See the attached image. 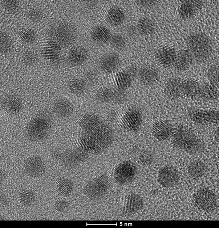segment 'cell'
<instances>
[{
	"label": "cell",
	"instance_id": "cell-1",
	"mask_svg": "<svg viewBox=\"0 0 219 228\" xmlns=\"http://www.w3.org/2000/svg\"><path fill=\"white\" fill-rule=\"evenodd\" d=\"M113 138L111 129L101 122L91 129L83 132L79 140V143L81 148L87 152L98 153L108 148Z\"/></svg>",
	"mask_w": 219,
	"mask_h": 228
},
{
	"label": "cell",
	"instance_id": "cell-2",
	"mask_svg": "<svg viewBox=\"0 0 219 228\" xmlns=\"http://www.w3.org/2000/svg\"><path fill=\"white\" fill-rule=\"evenodd\" d=\"M51 126V121L49 116L44 114L38 115L27 125L25 130V135L30 141H41L48 137Z\"/></svg>",
	"mask_w": 219,
	"mask_h": 228
},
{
	"label": "cell",
	"instance_id": "cell-3",
	"mask_svg": "<svg viewBox=\"0 0 219 228\" xmlns=\"http://www.w3.org/2000/svg\"><path fill=\"white\" fill-rule=\"evenodd\" d=\"M173 145L185 151L194 152L202 147L201 141L191 130L184 127H179L174 133Z\"/></svg>",
	"mask_w": 219,
	"mask_h": 228
},
{
	"label": "cell",
	"instance_id": "cell-4",
	"mask_svg": "<svg viewBox=\"0 0 219 228\" xmlns=\"http://www.w3.org/2000/svg\"><path fill=\"white\" fill-rule=\"evenodd\" d=\"M191 199L194 205L203 211L211 212L216 207L217 203L215 196L210 191L204 188H199L194 191Z\"/></svg>",
	"mask_w": 219,
	"mask_h": 228
},
{
	"label": "cell",
	"instance_id": "cell-5",
	"mask_svg": "<svg viewBox=\"0 0 219 228\" xmlns=\"http://www.w3.org/2000/svg\"><path fill=\"white\" fill-rule=\"evenodd\" d=\"M109 185L108 176L105 175H102L89 182L84 188V192L89 198L98 200L107 193Z\"/></svg>",
	"mask_w": 219,
	"mask_h": 228
},
{
	"label": "cell",
	"instance_id": "cell-6",
	"mask_svg": "<svg viewBox=\"0 0 219 228\" xmlns=\"http://www.w3.org/2000/svg\"><path fill=\"white\" fill-rule=\"evenodd\" d=\"M137 171V167L134 163L129 160L124 161L116 168L114 173L115 180L119 184H128L134 180Z\"/></svg>",
	"mask_w": 219,
	"mask_h": 228
},
{
	"label": "cell",
	"instance_id": "cell-7",
	"mask_svg": "<svg viewBox=\"0 0 219 228\" xmlns=\"http://www.w3.org/2000/svg\"><path fill=\"white\" fill-rule=\"evenodd\" d=\"M87 152L80 148L63 151H56L54 157L64 164L71 166L84 161L87 158Z\"/></svg>",
	"mask_w": 219,
	"mask_h": 228
},
{
	"label": "cell",
	"instance_id": "cell-8",
	"mask_svg": "<svg viewBox=\"0 0 219 228\" xmlns=\"http://www.w3.org/2000/svg\"><path fill=\"white\" fill-rule=\"evenodd\" d=\"M142 121L141 113L136 109H130L124 112L119 120L120 126L130 132H135L140 128Z\"/></svg>",
	"mask_w": 219,
	"mask_h": 228
},
{
	"label": "cell",
	"instance_id": "cell-9",
	"mask_svg": "<svg viewBox=\"0 0 219 228\" xmlns=\"http://www.w3.org/2000/svg\"><path fill=\"white\" fill-rule=\"evenodd\" d=\"M179 179L178 171L172 166L165 165L162 167L158 172L157 181L164 187H173L177 185Z\"/></svg>",
	"mask_w": 219,
	"mask_h": 228
},
{
	"label": "cell",
	"instance_id": "cell-10",
	"mask_svg": "<svg viewBox=\"0 0 219 228\" xmlns=\"http://www.w3.org/2000/svg\"><path fill=\"white\" fill-rule=\"evenodd\" d=\"M23 167L26 174L33 177L42 176L46 170L44 161L38 156H34L27 158L24 162Z\"/></svg>",
	"mask_w": 219,
	"mask_h": 228
},
{
	"label": "cell",
	"instance_id": "cell-11",
	"mask_svg": "<svg viewBox=\"0 0 219 228\" xmlns=\"http://www.w3.org/2000/svg\"><path fill=\"white\" fill-rule=\"evenodd\" d=\"M121 61L119 57L113 53H106L100 58L99 64L104 72L111 73L116 71L119 67Z\"/></svg>",
	"mask_w": 219,
	"mask_h": 228
},
{
	"label": "cell",
	"instance_id": "cell-12",
	"mask_svg": "<svg viewBox=\"0 0 219 228\" xmlns=\"http://www.w3.org/2000/svg\"><path fill=\"white\" fill-rule=\"evenodd\" d=\"M151 131L155 138L159 141H164L171 136L173 131V127L166 120H158L152 125Z\"/></svg>",
	"mask_w": 219,
	"mask_h": 228
},
{
	"label": "cell",
	"instance_id": "cell-13",
	"mask_svg": "<svg viewBox=\"0 0 219 228\" xmlns=\"http://www.w3.org/2000/svg\"><path fill=\"white\" fill-rule=\"evenodd\" d=\"M53 109L56 115L62 118L70 116L74 111V106L71 102L65 98L56 100L53 104Z\"/></svg>",
	"mask_w": 219,
	"mask_h": 228
},
{
	"label": "cell",
	"instance_id": "cell-14",
	"mask_svg": "<svg viewBox=\"0 0 219 228\" xmlns=\"http://www.w3.org/2000/svg\"><path fill=\"white\" fill-rule=\"evenodd\" d=\"M144 206L142 198L137 194H132L126 198L123 207L125 214H131L140 210Z\"/></svg>",
	"mask_w": 219,
	"mask_h": 228
},
{
	"label": "cell",
	"instance_id": "cell-15",
	"mask_svg": "<svg viewBox=\"0 0 219 228\" xmlns=\"http://www.w3.org/2000/svg\"><path fill=\"white\" fill-rule=\"evenodd\" d=\"M88 56V52L85 48L81 46H77L70 51L68 55V60L71 65L77 66L84 63Z\"/></svg>",
	"mask_w": 219,
	"mask_h": 228
},
{
	"label": "cell",
	"instance_id": "cell-16",
	"mask_svg": "<svg viewBox=\"0 0 219 228\" xmlns=\"http://www.w3.org/2000/svg\"><path fill=\"white\" fill-rule=\"evenodd\" d=\"M132 75L129 72L120 71L116 73L113 79V84L115 88L125 91L132 85Z\"/></svg>",
	"mask_w": 219,
	"mask_h": 228
},
{
	"label": "cell",
	"instance_id": "cell-17",
	"mask_svg": "<svg viewBox=\"0 0 219 228\" xmlns=\"http://www.w3.org/2000/svg\"><path fill=\"white\" fill-rule=\"evenodd\" d=\"M111 36L109 30L103 25L95 27L91 33V37L93 41L99 44H104L109 42Z\"/></svg>",
	"mask_w": 219,
	"mask_h": 228
},
{
	"label": "cell",
	"instance_id": "cell-18",
	"mask_svg": "<svg viewBox=\"0 0 219 228\" xmlns=\"http://www.w3.org/2000/svg\"><path fill=\"white\" fill-rule=\"evenodd\" d=\"M118 94V91L115 88L103 87L97 91L95 97L98 100L101 102L116 103Z\"/></svg>",
	"mask_w": 219,
	"mask_h": 228
},
{
	"label": "cell",
	"instance_id": "cell-19",
	"mask_svg": "<svg viewBox=\"0 0 219 228\" xmlns=\"http://www.w3.org/2000/svg\"><path fill=\"white\" fill-rule=\"evenodd\" d=\"M4 109L9 113L16 114L22 109V103L21 99L15 95H10L6 97L2 102Z\"/></svg>",
	"mask_w": 219,
	"mask_h": 228
},
{
	"label": "cell",
	"instance_id": "cell-20",
	"mask_svg": "<svg viewBox=\"0 0 219 228\" xmlns=\"http://www.w3.org/2000/svg\"><path fill=\"white\" fill-rule=\"evenodd\" d=\"M101 122L96 114L92 112H88L80 117L79 124L83 132H85L96 126Z\"/></svg>",
	"mask_w": 219,
	"mask_h": 228
},
{
	"label": "cell",
	"instance_id": "cell-21",
	"mask_svg": "<svg viewBox=\"0 0 219 228\" xmlns=\"http://www.w3.org/2000/svg\"><path fill=\"white\" fill-rule=\"evenodd\" d=\"M106 17L109 24L113 26H118L123 22L125 16L121 8L118 6H114L108 10Z\"/></svg>",
	"mask_w": 219,
	"mask_h": 228
},
{
	"label": "cell",
	"instance_id": "cell-22",
	"mask_svg": "<svg viewBox=\"0 0 219 228\" xmlns=\"http://www.w3.org/2000/svg\"><path fill=\"white\" fill-rule=\"evenodd\" d=\"M69 90L75 95H81L84 93L87 88L86 82L80 78H74L69 81L68 83Z\"/></svg>",
	"mask_w": 219,
	"mask_h": 228
},
{
	"label": "cell",
	"instance_id": "cell-23",
	"mask_svg": "<svg viewBox=\"0 0 219 228\" xmlns=\"http://www.w3.org/2000/svg\"><path fill=\"white\" fill-rule=\"evenodd\" d=\"M73 188L72 182L68 179L62 178L58 181L57 191L62 196H66L69 195L72 191Z\"/></svg>",
	"mask_w": 219,
	"mask_h": 228
},
{
	"label": "cell",
	"instance_id": "cell-24",
	"mask_svg": "<svg viewBox=\"0 0 219 228\" xmlns=\"http://www.w3.org/2000/svg\"><path fill=\"white\" fill-rule=\"evenodd\" d=\"M205 165L200 161L193 162L189 165L188 169L189 175L194 178L201 177L205 174Z\"/></svg>",
	"mask_w": 219,
	"mask_h": 228
},
{
	"label": "cell",
	"instance_id": "cell-25",
	"mask_svg": "<svg viewBox=\"0 0 219 228\" xmlns=\"http://www.w3.org/2000/svg\"><path fill=\"white\" fill-rule=\"evenodd\" d=\"M18 199L23 205L29 206L34 201L35 196L34 192L30 190L26 189L21 190L19 192Z\"/></svg>",
	"mask_w": 219,
	"mask_h": 228
},
{
	"label": "cell",
	"instance_id": "cell-26",
	"mask_svg": "<svg viewBox=\"0 0 219 228\" xmlns=\"http://www.w3.org/2000/svg\"><path fill=\"white\" fill-rule=\"evenodd\" d=\"M148 66H144L139 71L138 76L140 82L144 85H147L151 82L155 74Z\"/></svg>",
	"mask_w": 219,
	"mask_h": 228
},
{
	"label": "cell",
	"instance_id": "cell-27",
	"mask_svg": "<svg viewBox=\"0 0 219 228\" xmlns=\"http://www.w3.org/2000/svg\"><path fill=\"white\" fill-rule=\"evenodd\" d=\"M109 42L112 47L117 50L123 49L126 45V41L124 38L119 34L112 35Z\"/></svg>",
	"mask_w": 219,
	"mask_h": 228
},
{
	"label": "cell",
	"instance_id": "cell-28",
	"mask_svg": "<svg viewBox=\"0 0 219 228\" xmlns=\"http://www.w3.org/2000/svg\"><path fill=\"white\" fill-rule=\"evenodd\" d=\"M137 27L140 33L143 35H147L150 32L151 24L148 19L145 18H142L138 21Z\"/></svg>",
	"mask_w": 219,
	"mask_h": 228
},
{
	"label": "cell",
	"instance_id": "cell-29",
	"mask_svg": "<svg viewBox=\"0 0 219 228\" xmlns=\"http://www.w3.org/2000/svg\"><path fill=\"white\" fill-rule=\"evenodd\" d=\"M56 210L60 212H64L66 211L69 207L68 202L64 200H60L56 201L54 205Z\"/></svg>",
	"mask_w": 219,
	"mask_h": 228
},
{
	"label": "cell",
	"instance_id": "cell-30",
	"mask_svg": "<svg viewBox=\"0 0 219 228\" xmlns=\"http://www.w3.org/2000/svg\"><path fill=\"white\" fill-rule=\"evenodd\" d=\"M140 159L142 164L147 165L149 164L152 162L153 157L151 154L147 153L142 154Z\"/></svg>",
	"mask_w": 219,
	"mask_h": 228
}]
</instances>
